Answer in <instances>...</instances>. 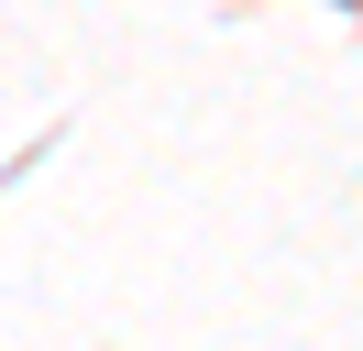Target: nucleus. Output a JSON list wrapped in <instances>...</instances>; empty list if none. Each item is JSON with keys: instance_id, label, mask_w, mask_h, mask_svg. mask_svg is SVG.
<instances>
[]
</instances>
